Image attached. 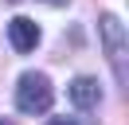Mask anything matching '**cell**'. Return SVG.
<instances>
[{"mask_svg":"<svg viewBox=\"0 0 129 125\" xmlns=\"http://www.w3.org/2000/svg\"><path fill=\"white\" fill-rule=\"evenodd\" d=\"M98 27H102V47H106V59H110V67H113V78L125 86L129 82V43H125V27H121V20L113 12H106L102 20H98Z\"/></svg>","mask_w":129,"mask_h":125,"instance_id":"7a4b0ae2","label":"cell"},{"mask_svg":"<svg viewBox=\"0 0 129 125\" xmlns=\"http://www.w3.org/2000/svg\"><path fill=\"white\" fill-rule=\"evenodd\" d=\"M55 106V90H51V78L39 74V70H27V74H20L16 82V109L20 113H47V109Z\"/></svg>","mask_w":129,"mask_h":125,"instance_id":"6da1fadb","label":"cell"},{"mask_svg":"<svg viewBox=\"0 0 129 125\" xmlns=\"http://www.w3.org/2000/svg\"><path fill=\"white\" fill-rule=\"evenodd\" d=\"M8 39H12V47L16 51H35L39 47V23L35 20H27V16H16V20L8 23Z\"/></svg>","mask_w":129,"mask_h":125,"instance_id":"3957f363","label":"cell"},{"mask_svg":"<svg viewBox=\"0 0 129 125\" xmlns=\"http://www.w3.org/2000/svg\"><path fill=\"white\" fill-rule=\"evenodd\" d=\"M0 125H12V121H4V117H0Z\"/></svg>","mask_w":129,"mask_h":125,"instance_id":"52a82bcc","label":"cell"},{"mask_svg":"<svg viewBox=\"0 0 129 125\" xmlns=\"http://www.w3.org/2000/svg\"><path fill=\"white\" fill-rule=\"evenodd\" d=\"M51 125H78V121H71V117H51Z\"/></svg>","mask_w":129,"mask_h":125,"instance_id":"5b68a950","label":"cell"},{"mask_svg":"<svg viewBox=\"0 0 129 125\" xmlns=\"http://www.w3.org/2000/svg\"><path fill=\"white\" fill-rule=\"evenodd\" d=\"M71 102L78 109H98V102H102V86H98V78H74L71 82Z\"/></svg>","mask_w":129,"mask_h":125,"instance_id":"277c9868","label":"cell"},{"mask_svg":"<svg viewBox=\"0 0 129 125\" xmlns=\"http://www.w3.org/2000/svg\"><path fill=\"white\" fill-rule=\"evenodd\" d=\"M43 4H51V8H63V4H71V0H43Z\"/></svg>","mask_w":129,"mask_h":125,"instance_id":"8992f818","label":"cell"}]
</instances>
